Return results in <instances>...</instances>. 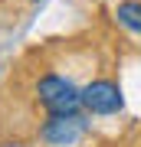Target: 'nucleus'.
Instances as JSON below:
<instances>
[{
    "label": "nucleus",
    "instance_id": "nucleus-1",
    "mask_svg": "<svg viewBox=\"0 0 141 147\" xmlns=\"http://www.w3.org/2000/svg\"><path fill=\"white\" fill-rule=\"evenodd\" d=\"M36 101L46 108V115H79L82 105V88H76L69 79L49 72L36 82Z\"/></svg>",
    "mask_w": 141,
    "mask_h": 147
},
{
    "label": "nucleus",
    "instance_id": "nucleus-2",
    "mask_svg": "<svg viewBox=\"0 0 141 147\" xmlns=\"http://www.w3.org/2000/svg\"><path fill=\"white\" fill-rule=\"evenodd\" d=\"M82 105L89 115H118L125 108V95L121 85L112 79H95L82 88Z\"/></svg>",
    "mask_w": 141,
    "mask_h": 147
},
{
    "label": "nucleus",
    "instance_id": "nucleus-3",
    "mask_svg": "<svg viewBox=\"0 0 141 147\" xmlns=\"http://www.w3.org/2000/svg\"><path fill=\"white\" fill-rule=\"evenodd\" d=\"M89 131V121L82 115H49V121L40 127V137L52 147H69Z\"/></svg>",
    "mask_w": 141,
    "mask_h": 147
},
{
    "label": "nucleus",
    "instance_id": "nucleus-4",
    "mask_svg": "<svg viewBox=\"0 0 141 147\" xmlns=\"http://www.w3.org/2000/svg\"><path fill=\"white\" fill-rule=\"evenodd\" d=\"M115 20L131 33H141V0H121L115 7Z\"/></svg>",
    "mask_w": 141,
    "mask_h": 147
}]
</instances>
